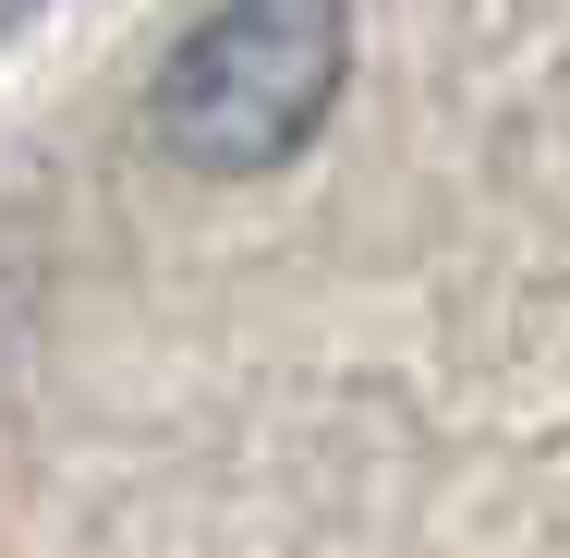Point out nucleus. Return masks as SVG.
Here are the masks:
<instances>
[{"label": "nucleus", "instance_id": "nucleus-1", "mask_svg": "<svg viewBox=\"0 0 570 558\" xmlns=\"http://www.w3.org/2000/svg\"><path fill=\"white\" fill-rule=\"evenodd\" d=\"M341 74H352V12L341 0H219L158 61L146 134L195 183H255V170H279L316 121L341 110Z\"/></svg>", "mask_w": 570, "mask_h": 558}, {"label": "nucleus", "instance_id": "nucleus-2", "mask_svg": "<svg viewBox=\"0 0 570 558\" xmlns=\"http://www.w3.org/2000/svg\"><path fill=\"white\" fill-rule=\"evenodd\" d=\"M24 12H37V0H0V37H12V25H24Z\"/></svg>", "mask_w": 570, "mask_h": 558}]
</instances>
